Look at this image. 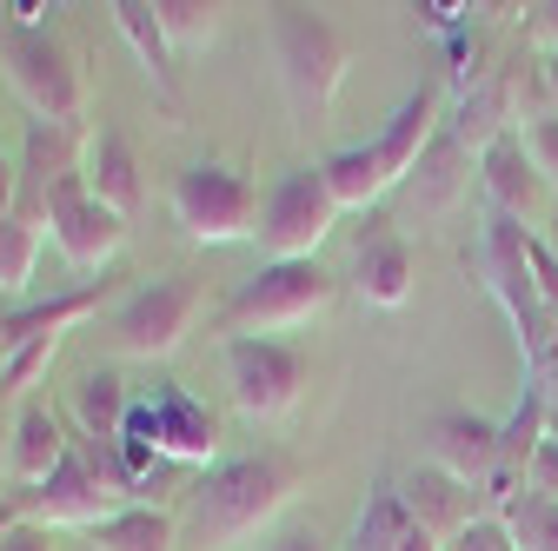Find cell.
<instances>
[{
  "label": "cell",
  "mask_w": 558,
  "mask_h": 551,
  "mask_svg": "<svg viewBox=\"0 0 558 551\" xmlns=\"http://www.w3.org/2000/svg\"><path fill=\"white\" fill-rule=\"evenodd\" d=\"M478 272H485V293L499 299V313L512 319V339H519V359L525 372L545 359L558 319L545 313L538 299V280H532V226L506 220V213H478Z\"/></svg>",
  "instance_id": "277c9868"
},
{
  "label": "cell",
  "mask_w": 558,
  "mask_h": 551,
  "mask_svg": "<svg viewBox=\"0 0 558 551\" xmlns=\"http://www.w3.org/2000/svg\"><path fill=\"white\" fill-rule=\"evenodd\" d=\"M525 385H538V392H545V405L558 412V332H551V346H545V359H538V366L525 372Z\"/></svg>",
  "instance_id": "e575fe53"
},
{
  "label": "cell",
  "mask_w": 558,
  "mask_h": 551,
  "mask_svg": "<svg viewBox=\"0 0 558 551\" xmlns=\"http://www.w3.org/2000/svg\"><path fill=\"white\" fill-rule=\"evenodd\" d=\"M538 240H545V253L558 259V206H551V220H545V233H538Z\"/></svg>",
  "instance_id": "f35d334b"
},
{
  "label": "cell",
  "mask_w": 558,
  "mask_h": 551,
  "mask_svg": "<svg viewBox=\"0 0 558 551\" xmlns=\"http://www.w3.org/2000/svg\"><path fill=\"white\" fill-rule=\"evenodd\" d=\"M538 87H545V100L558 113V53H538Z\"/></svg>",
  "instance_id": "74e56055"
},
{
  "label": "cell",
  "mask_w": 558,
  "mask_h": 551,
  "mask_svg": "<svg viewBox=\"0 0 558 551\" xmlns=\"http://www.w3.org/2000/svg\"><path fill=\"white\" fill-rule=\"evenodd\" d=\"M40 220H47L60 259L81 266V272H100V280H107V266H113L120 246H126V220L87 193V180H66V186L40 206Z\"/></svg>",
  "instance_id": "8fae6325"
},
{
  "label": "cell",
  "mask_w": 558,
  "mask_h": 551,
  "mask_svg": "<svg viewBox=\"0 0 558 551\" xmlns=\"http://www.w3.org/2000/svg\"><path fill=\"white\" fill-rule=\"evenodd\" d=\"M66 458V419L53 412V399H21L14 405V439H8V478L21 492H34L40 478Z\"/></svg>",
  "instance_id": "ac0fdd59"
},
{
  "label": "cell",
  "mask_w": 558,
  "mask_h": 551,
  "mask_svg": "<svg viewBox=\"0 0 558 551\" xmlns=\"http://www.w3.org/2000/svg\"><path fill=\"white\" fill-rule=\"evenodd\" d=\"M0 66H8V87L27 100L34 120H53V126L87 120V66L47 27H8L0 34Z\"/></svg>",
  "instance_id": "5b68a950"
},
{
  "label": "cell",
  "mask_w": 558,
  "mask_h": 551,
  "mask_svg": "<svg viewBox=\"0 0 558 551\" xmlns=\"http://www.w3.org/2000/svg\"><path fill=\"white\" fill-rule=\"evenodd\" d=\"M519 27L538 53H558V0H532V8H519Z\"/></svg>",
  "instance_id": "d6a6232c"
},
{
  "label": "cell",
  "mask_w": 558,
  "mask_h": 551,
  "mask_svg": "<svg viewBox=\"0 0 558 551\" xmlns=\"http://www.w3.org/2000/svg\"><path fill=\"white\" fill-rule=\"evenodd\" d=\"M0 551H53V531H40V525H27V518H8Z\"/></svg>",
  "instance_id": "836d02e7"
},
{
  "label": "cell",
  "mask_w": 558,
  "mask_h": 551,
  "mask_svg": "<svg viewBox=\"0 0 558 551\" xmlns=\"http://www.w3.org/2000/svg\"><path fill=\"white\" fill-rule=\"evenodd\" d=\"M439 126H446V100H439L433 87H418V94H405V100L392 107V120L379 126V140H373V160H379V180H386V193L412 180L418 154L433 147V133H439Z\"/></svg>",
  "instance_id": "9a60e30c"
},
{
  "label": "cell",
  "mask_w": 558,
  "mask_h": 551,
  "mask_svg": "<svg viewBox=\"0 0 558 551\" xmlns=\"http://www.w3.org/2000/svg\"><path fill=\"white\" fill-rule=\"evenodd\" d=\"M81 180L100 206H113L120 220L140 213V199H147V180H140V154L120 126H94L87 133V154H81Z\"/></svg>",
  "instance_id": "2e32d148"
},
{
  "label": "cell",
  "mask_w": 558,
  "mask_h": 551,
  "mask_svg": "<svg viewBox=\"0 0 558 551\" xmlns=\"http://www.w3.org/2000/svg\"><path fill=\"white\" fill-rule=\"evenodd\" d=\"M87 538H94V551H173L180 544V518L167 505H120Z\"/></svg>",
  "instance_id": "cb8c5ba5"
},
{
  "label": "cell",
  "mask_w": 558,
  "mask_h": 551,
  "mask_svg": "<svg viewBox=\"0 0 558 551\" xmlns=\"http://www.w3.org/2000/svg\"><path fill=\"white\" fill-rule=\"evenodd\" d=\"M272 60H279V87H287L293 120L306 133L326 126L332 94L345 81V66H353V47L339 40V27L306 8H272Z\"/></svg>",
  "instance_id": "7a4b0ae2"
},
{
  "label": "cell",
  "mask_w": 558,
  "mask_h": 551,
  "mask_svg": "<svg viewBox=\"0 0 558 551\" xmlns=\"http://www.w3.org/2000/svg\"><path fill=\"white\" fill-rule=\"evenodd\" d=\"M14 199H21V167H8V154H0V220L14 213Z\"/></svg>",
  "instance_id": "8d00e7d4"
},
{
  "label": "cell",
  "mask_w": 558,
  "mask_h": 551,
  "mask_svg": "<svg viewBox=\"0 0 558 551\" xmlns=\"http://www.w3.org/2000/svg\"><path fill=\"white\" fill-rule=\"evenodd\" d=\"M113 293H120V280L107 272V280H87V286L60 293V299H47V306H21V313H8V319H0V353L27 346V339H66V326L94 319V313H100Z\"/></svg>",
  "instance_id": "ffe728a7"
},
{
  "label": "cell",
  "mask_w": 558,
  "mask_h": 551,
  "mask_svg": "<svg viewBox=\"0 0 558 551\" xmlns=\"http://www.w3.org/2000/svg\"><path fill=\"white\" fill-rule=\"evenodd\" d=\"M433 465L452 472L459 486L485 492L493 512L519 492L506 478V439H499V419H478V412H439L433 419Z\"/></svg>",
  "instance_id": "30bf717a"
},
{
  "label": "cell",
  "mask_w": 558,
  "mask_h": 551,
  "mask_svg": "<svg viewBox=\"0 0 558 551\" xmlns=\"http://www.w3.org/2000/svg\"><path fill=\"white\" fill-rule=\"evenodd\" d=\"M113 512H120V499L87 472V458L74 452V439H66V458L40 478V486L14 499V518H27V525H40V531H60V525H66V531H94V525H107Z\"/></svg>",
  "instance_id": "7c38bea8"
},
{
  "label": "cell",
  "mask_w": 558,
  "mask_h": 551,
  "mask_svg": "<svg viewBox=\"0 0 558 551\" xmlns=\"http://www.w3.org/2000/svg\"><path fill=\"white\" fill-rule=\"evenodd\" d=\"M81 154H87V133H81V126L27 120V147H21V193H27L34 206H47L66 180H81Z\"/></svg>",
  "instance_id": "d6986e66"
},
{
  "label": "cell",
  "mask_w": 558,
  "mask_h": 551,
  "mask_svg": "<svg viewBox=\"0 0 558 551\" xmlns=\"http://www.w3.org/2000/svg\"><path fill=\"white\" fill-rule=\"evenodd\" d=\"M465 186H472V147H459V133L439 126V133H433V147L418 154L405 193H412L418 213H452V206L465 199Z\"/></svg>",
  "instance_id": "44dd1931"
},
{
  "label": "cell",
  "mask_w": 558,
  "mask_h": 551,
  "mask_svg": "<svg viewBox=\"0 0 558 551\" xmlns=\"http://www.w3.org/2000/svg\"><path fill=\"white\" fill-rule=\"evenodd\" d=\"M154 445H160L167 465L206 472V465H220V458H214V452H220V419H214V412H206L193 392L160 385V392H154Z\"/></svg>",
  "instance_id": "5bb4252c"
},
{
  "label": "cell",
  "mask_w": 558,
  "mask_h": 551,
  "mask_svg": "<svg viewBox=\"0 0 558 551\" xmlns=\"http://www.w3.org/2000/svg\"><path fill=\"white\" fill-rule=\"evenodd\" d=\"M266 551H326V538H319L313 525H287V531L266 538Z\"/></svg>",
  "instance_id": "d590c367"
},
{
  "label": "cell",
  "mask_w": 558,
  "mask_h": 551,
  "mask_svg": "<svg viewBox=\"0 0 558 551\" xmlns=\"http://www.w3.org/2000/svg\"><path fill=\"white\" fill-rule=\"evenodd\" d=\"M293 486H300V472L279 452L206 465L186 486V531H193V544L199 551H233L240 538H253L259 525H272L279 512H287Z\"/></svg>",
  "instance_id": "6da1fadb"
},
{
  "label": "cell",
  "mask_w": 558,
  "mask_h": 551,
  "mask_svg": "<svg viewBox=\"0 0 558 551\" xmlns=\"http://www.w3.org/2000/svg\"><path fill=\"white\" fill-rule=\"evenodd\" d=\"M499 518H506V531H512L519 551H558V499L519 486V492L499 505Z\"/></svg>",
  "instance_id": "f546056e"
},
{
  "label": "cell",
  "mask_w": 558,
  "mask_h": 551,
  "mask_svg": "<svg viewBox=\"0 0 558 551\" xmlns=\"http://www.w3.org/2000/svg\"><path fill=\"white\" fill-rule=\"evenodd\" d=\"M199 299H206V286L186 266L160 272V280H147V286H133L120 299V313H113V353L120 359H173L186 346L193 319H199Z\"/></svg>",
  "instance_id": "8992f818"
},
{
  "label": "cell",
  "mask_w": 558,
  "mask_h": 551,
  "mask_svg": "<svg viewBox=\"0 0 558 551\" xmlns=\"http://www.w3.org/2000/svg\"><path fill=\"white\" fill-rule=\"evenodd\" d=\"M113 27L126 34V47H133V60H140V74L154 81L160 107L180 113V66H173V40H167L160 21H154V0H113Z\"/></svg>",
  "instance_id": "7402d4cb"
},
{
  "label": "cell",
  "mask_w": 558,
  "mask_h": 551,
  "mask_svg": "<svg viewBox=\"0 0 558 551\" xmlns=\"http://www.w3.org/2000/svg\"><path fill=\"white\" fill-rule=\"evenodd\" d=\"M399 492H405V512L426 525V531H439V538H452L459 525H472L478 512H472V486H459L452 472H439V465H426V472H412V478H399Z\"/></svg>",
  "instance_id": "603a6c76"
},
{
  "label": "cell",
  "mask_w": 558,
  "mask_h": 551,
  "mask_svg": "<svg viewBox=\"0 0 558 551\" xmlns=\"http://www.w3.org/2000/svg\"><path fill=\"white\" fill-rule=\"evenodd\" d=\"M332 220H339V199H332V186H326V173L313 160V167H287L272 180L253 240H259L266 259H313L319 240L332 233Z\"/></svg>",
  "instance_id": "ba28073f"
},
{
  "label": "cell",
  "mask_w": 558,
  "mask_h": 551,
  "mask_svg": "<svg viewBox=\"0 0 558 551\" xmlns=\"http://www.w3.org/2000/svg\"><path fill=\"white\" fill-rule=\"evenodd\" d=\"M332 299H339V280L319 259H266L253 280L233 286V299L220 306V326L227 339H272V332L313 326Z\"/></svg>",
  "instance_id": "3957f363"
},
{
  "label": "cell",
  "mask_w": 558,
  "mask_h": 551,
  "mask_svg": "<svg viewBox=\"0 0 558 551\" xmlns=\"http://www.w3.org/2000/svg\"><path fill=\"white\" fill-rule=\"evenodd\" d=\"M126 412H133V399H126V385H120L113 372H87V379L74 385V426H81V432L120 439Z\"/></svg>",
  "instance_id": "83f0119b"
},
{
  "label": "cell",
  "mask_w": 558,
  "mask_h": 551,
  "mask_svg": "<svg viewBox=\"0 0 558 551\" xmlns=\"http://www.w3.org/2000/svg\"><path fill=\"white\" fill-rule=\"evenodd\" d=\"M227 392L253 426H272L306 399V353L287 339H227Z\"/></svg>",
  "instance_id": "9c48e42d"
},
{
  "label": "cell",
  "mask_w": 558,
  "mask_h": 551,
  "mask_svg": "<svg viewBox=\"0 0 558 551\" xmlns=\"http://www.w3.org/2000/svg\"><path fill=\"white\" fill-rule=\"evenodd\" d=\"M259 186L240 173V167H220V160H199L173 180V220L186 240L199 246H233V240H253L259 233Z\"/></svg>",
  "instance_id": "52a82bcc"
},
{
  "label": "cell",
  "mask_w": 558,
  "mask_h": 551,
  "mask_svg": "<svg viewBox=\"0 0 558 551\" xmlns=\"http://www.w3.org/2000/svg\"><path fill=\"white\" fill-rule=\"evenodd\" d=\"M154 21L173 40V53H199L206 40L220 34V8H214V0H154Z\"/></svg>",
  "instance_id": "4dcf8cb0"
},
{
  "label": "cell",
  "mask_w": 558,
  "mask_h": 551,
  "mask_svg": "<svg viewBox=\"0 0 558 551\" xmlns=\"http://www.w3.org/2000/svg\"><path fill=\"white\" fill-rule=\"evenodd\" d=\"M40 226L27 206H14L8 220H0V293H27L34 266H40Z\"/></svg>",
  "instance_id": "f1b7e54d"
},
{
  "label": "cell",
  "mask_w": 558,
  "mask_h": 551,
  "mask_svg": "<svg viewBox=\"0 0 558 551\" xmlns=\"http://www.w3.org/2000/svg\"><path fill=\"white\" fill-rule=\"evenodd\" d=\"M405 525H412V512H405L399 478L379 472L373 486H366V505H360V518H353V538H345V551H399Z\"/></svg>",
  "instance_id": "d4e9b609"
},
{
  "label": "cell",
  "mask_w": 558,
  "mask_h": 551,
  "mask_svg": "<svg viewBox=\"0 0 558 551\" xmlns=\"http://www.w3.org/2000/svg\"><path fill=\"white\" fill-rule=\"evenodd\" d=\"M332 199H339V213H373V206L386 199V180H379V160H373V140L366 147H332L319 160Z\"/></svg>",
  "instance_id": "4316f807"
},
{
  "label": "cell",
  "mask_w": 558,
  "mask_h": 551,
  "mask_svg": "<svg viewBox=\"0 0 558 551\" xmlns=\"http://www.w3.org/2000/svg\"><path fill=\"white\" fill-rule=\"evenodd\" d=\"M478 193H485V213H506L519 226L538 220V199H545V180L532 173L519 133H506V140H493L478 154Z\"/></svg>",
  "instance_id": "e0dca14e"
},
{
  "label": "cell",
  "mask_w": 558,
  "mask_h": 551,
  "mask_svg": "<svg viewBox=\"0 0 558 551\" xmlns=\"http://www.w3.org/2000/svg\"><path fill=\"white\" fill-rule=\"evenodd\" d=\"M412 246H405V233L399 226H386V220H366L360 226V240H353V293L366 299V306H379V313H399L405 299H412Z\"/></svg>",
  "instance_id": "4fadbf2b"
},
{
  "label": "cell",
  "mask_w": 558,
  "mask_h": 551,
  "mask_svg": "<svg viewBox=\"0 0 558 551\" xmlns=\"http://www.w3.org/2000/svg\"><path fill=\"white\" fill-rule=\"evenodd\" d=\"M519 147H525L532 173L545 180V193H558V113H532L525 133H519Z\"/></svg>",
  "instance_id": "1f68e13d"
},
{
  "label": "cell",
  "mask_w": 558,
  "mask_h": 551,
  "mask_svg": "<svg viewBox=\"0 0 558 551\" xmlns=\"http://www.w3.org/2000/svg\"><path fill=\"white\" fill-rule=\"evenodd\" d=\"M506 120H512V87L506 81H472L465 94H459V107H452V133H459V147H472V154H485L493 140H506Z\"/></svg>",
  "instance_id": "484cf974"
}]
</instances>
